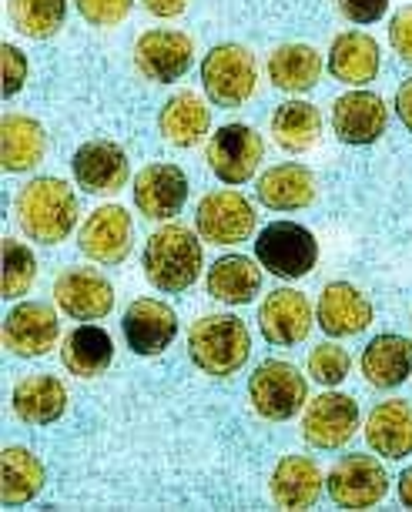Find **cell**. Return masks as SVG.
I'll return each mask as SVG.
<instances>
[{
	"label": "cell",
	"mask_w": 412,
	"mask_h": 512,
	"mask_svg": "<svg viewBox=\"0 0 412 512\" xmlns=\"http://www.w3.org/2000/svg\"><path fill=\"white\" fill-rule=\"evenodd\" d=\"M255 258L275 278H305L319 262V241L309 228L295 221H272L258 231Z\"/></svg>",
	"instance_id": "cell-5"
},
{
	"label": "cell",
	"mask_w": 412,
	"mask_h": 512,
	"mask_svg": "<svg viewBox=\"0 0 412 512\" xmlns=\"http://www.w3.org/2000/svg\"><path fill=\"white\" fill-rule=\"evenodd\" d=\"M262 154L265 144L255 128H248V124H225L208 141V168L225 185H245L258 171V164H262Z\"/></svg>",
	"instance_id": "cell-8"
},
{
	"label": "cell",
	"mask_w": 412,
	"mask_h": 512,
	"mask_svg": "<svg viewBox=\"0 0 412 512\" xmlns=\"http://www.w3.org/2000/svg\"><path fill=\"white\" fill-rule=\"evenodd\" d=\"M14 412L27 425H54L67 409V389L54 375H27L14 385Z\"/></svg>",
	"instance_id": "cell-26"
},
{
	"label": "cell",
	"mask_w": 412,
	"mask_h": 512,
	"mask_svg": "<svg viewBox=\"0 0 412 512\" xmlns=\"http://www.w3.org/2000/svg\"><path fill=\"white\" fill-rule=\"evenodd\" d=\"M188 355L205 375L228 379L252 355V335L235 315H205L188 332Z\"/></svg>",
	"instance_id": "cell-2"
},
{
	"label": "cell",
	"mask_w": 412,
	"mask_h": 512,
	"mask_svg": "<svg viewBox=\"0 0 412 512\" xmlns=\"http://www.w3.org/2000/svg\"><path fill=\"white\" fill-rule=\"evenodd\" d=\"M61 362H64V369L71 375H78V379H98L114 362L111 335L98 325H78L64 338Z\"/></svg>",
	"instance_id": "cell-28"
},
{
	"label": "cell",
	"mask_w": 412,
	"mask_h": 512,
	"mask_svg": "<svg viewBox=\"0 0 412 512\" xmlns=\"http://www.w3.org/2000/svg\"><path fill=\"white\" fill-rule=\"evenodd\" d=\"M47 151V134L41 121L27 118V114H4L0 121V164L11 175L31 171L44 161Z\"/></svg>",
	"instance_id": "cell-22"
},
{
	"label": "cell",
	"mask_w": 412,
	"mask_h": 512,
	"mask_svg": "<svg viewBox=\"0 0 412 512\" xmlns=\"http://www.w3.org/2000/svg\"><path fill=\"white\" fill-rule=\"evenodd\" d=\"M389 111L386 101L372 91H349L332 104V131L342 144H376L386 134Z\"/></svg>",
	"instance_id": "cell-14"
},
{
	"label": "cell",
	"mask_w": 412,
	"mask_h": 512,
	"mask_svg": "<svg viewBox=\"0 0 412 512\" xmlns=\"http://www.w3.org/2000/svg\"><path fill=\"white\" fill-rule=\"evenodd\" d=\"M198 235L212 245H242L255 231V208L238 191H212L195 211Z\"/></svg>",
	"instance_id": "cell-9"
},
{
	"label": "cell",
	"mask_w": 412,
	"mask_h": 512,
	"mask_svg": "<svg viewBox=\"0 0 412 512\" xmlns=\"http://www.w3.org/2000/svg\"><path fill=\"white\" fill-rule=\"evenodd\" d=\"M349 369H352V359L342 345L335 342H322L319 349H312L309 355V375L319 385H339L349 379Z\"/></svg>",
	"instance_id": "cell-36"
},
{
	"label": "cell",
	"mask_w": 412,
	"mask_h": 512,
	"mask_svg": "<svg viewBox=\"0 0 412 512\" xmlns=\"http://www.w3.org/2000/svg\"><path fill=\"white\" fill-rule=\"evenodd\" d=\"M37 278V258L31 248L21 245L17 238H4V282H0V298L14 302V298L27 295Z\"/></svg>",
	"instance_id": "cell-35"
},
{
	"label": "cell",
	"mask_w": 412,
	"mask_h": 512,
	"mask_svg": "<svg viewBox=\"0 0 412 512\" xmlns=\"http://www.w3.org/2000/svg\"><path fill=\"white\" fill-rule=\"evenodd\" d=\"M145 275L158 292H188L201 275V241L195 231L168 225L145 245Z\"/></svg>",
	"instance_id": "cell-3"
},
{
	"label": "cell",
	"mask_w": 412,
	"mask_h": 512,
	"mask_svg": "<svg viewBox=\"0 0 412 512\" xmlns=\"http://www.w3.org/2000/svg\"><path fill=\"white\" fill-rule=\"evenodd\" d=\"M362 375L376 389H396L412 375V342L402 335H376L362 352Z\"/></svg>",
	"instance_id": "cell-25"
},
{
	"label": "cell",
	"mask_w": 412,
	"mask_h": 512,
	"mask_svg": "<svg viewBox=\"0 0 412 512\" xmlns=\"http://www.w3.org/2000/svg\"><path fill=\"white\" fill-rule=\"evenodd\" d=\"M61 338V322L44 302L14 305L4 318V349L17 359H41Z\"/></svg>",
	"instance_id": "cell-11"
},
{
	"label": "cell",
	"mask_w": 412,
	"mask_h": 512,
	"mask_svg": "<svg viewBox=\"0 0 412 512\" xmlns=\"http://www.w3.org/2000/svg\"><path fill=\"white\" fill-rule=\"evenodd\" d=\"M54 302L67 318L98 322L114 308V285L94 268H67L54 282Z\"/></svg>",
	"instance_id": "cell-13"
},
{
	"label": "cell",
	"mask_w": 412,
	"mask_h": 512,
	"mask_svg": "<svg viewBox=\"0 0 412 512\" xmlns=\"http://www.w3.org/2000/svg\"><path fill=\"white\" fill-rule=\"evenodd\" d=\"M366 439L382 459H402L412 452V405L406 399H386L372 409Z\"/></svg>",
	"instance_id": "cell-23"
},
{
	"label": "cell",
	"mask_w": 412,
	"mask_h": 512,
	"mask_svg": "<svg viewBox=\"0 0 412 512\" xmlns=\"http://www.w3.org/2000/svg\"><path fill=\"white\" fill-rule=\"evenodd\" d=\"M329 74L339 84H349V88H359V84L376 81L379 44L362 31L339 34L329 47Z\"/></svg>",
	"instance_id": "cell-24"
},
{
	"label": "cell",
	"mask_w": 412,
	"mask_h": 512,
	"mask_svg": "<svg viewBox=\"0 0 412 512\" xmlns=\"http://www.w3.org/2000/svg\"><path fill=\"white\" fill-rule=\"evenodd\" d=\"M322 496V469L309 456H285L272 472V499L282 509H312Z\"/></svg>",
	"instance_id": "cell-27"
},
{
	"label": "cell",
	"mask_w": 412,
	"mask_h": 512,
	"mask_svg": "<svg viewBox=\"0 0 412 512\" xmlns=\"http://www.w3.org/2000/svg\"><path fill=\"white\" fill-rule=\"evenodd\" d=\"M389 44L396 47V54L402 57V61L412 64V7H402V11L392 17Z\"/></svg>",
	"instance_id": "cell-39"
},
{
	"label": "cell",
	"mask_w": 412,
	"mask_h": 512,
	"mask_svg": "<svg viewBox=\"0 0 412 512\" xmlns=\"http://www.w3.org/2000/svg\"><path fill=\"white\" fill-rule=\"evenodd\" d=\"M255 195L272 211H299L315 201V175L305 164L285 161L268 168L255 185Z\"/></svg>",
	"instance_id": "cell-21"
},
{
	"label": "cell",
	"mask_w": 412,
	"mask_h": 512,
	"mask_svg": "<svg viewBox=\"0 0 412 512\" xmlns=\"http://www.w3.org/2000/svg\"><path fill=\"white\" fill-rule=\"evenodd\" d=\"M191 61H195V44L181 31H145L134 44V64L148 81L171 84L188 74Z\"/></svg>",
	"instance_id": "cell-12"
},
{
	"label": "cell",
	"mask_w": 412,
	"mask_h": 512,
	"mask_svg": "<svg viewBox=\"0 0 412 512\" xmlns=\"http://www.w3.org/2000/svg\"><path fill=\"white\" fill-rule=\"evenodd\" d=\"M74 4L91 27H118L128 17L134 0H74Z\"/></svg>",
	"instance_id": "cell-37"
},
{
	"label": "cell",
	"mask_w": 412,
	"mask_h": 512,
	"mask_svg": "<svg viewBox=\"0 0 412 512\" xmlns=\"http://www.w3.org/2000/svg\"><path fill=\"white\" fill-rule=\"evenodd\" d=\"M121 328L134 355H161L178 335V315L158 298H138L124 312Z\"/></svg>",
	"instance_id": "cell-17"
},
{
	"label": "cell",
	"mask_w": 412,
	"mask_h": 512,
	"mask_svg": "<svg viewBox=\"0 0 412 512\" xmlns=\"http://www.w3.org/2000/svg\"><path fill=\"white\" fill-rule=\"evenodd\" d=\"M0 61H4V98H14L27 81V57L14 44L0 47Z\"/></svg>",
	"instance_id": "cell-38"
},
{
	"label": "cell",
	"mask_w": 412,
	"mask_h": 512,
	"mask_svg": "<svg viewBox=\"0 0 412 512\" xmlns=\"http://www.w3.org/2000/svg\"><path fill=\"white\" fill-rule=\"evenodd\" d=\"M258 325L268 345H295L305 342L312 332V305L309 298L295 288H275L265 295L262 308H258Z\"/></svg>",
	"instance_id": "cell-18"
},
{
	"label": "cell",
	"mask_w": 412,
	"mask_h": 512,
	"mask_svg": "<svg viewBox=\"0 0 412 512\" xmlns=\"http://www.w3.org/2000/svg\"><path fill=\"white\" fill-rule=\"evenodd\" d=\"M319 325L332 338H352L366 332L372 322V302L349 282H332L322 288L319 298Z\"/></svg>",
	"instance_id": "cell-20"
},
{
	"label": "cell",
	"mask_w": 412,
	"mask_h": 512,
	"mask_svg": "<svg viewBox=\"0 0 412 512\" xmlns=\"http://www.w3.org/2000/svg\"><path fill=\"white\" fill-rule=\"evenodd\" d=\"M128 175V154L114 141H88L74 154V178L88 195H118Z\"/></svg>",
	"instance_id": "cell-19"
},
{
	"label": "cell",
	"mask_w": 412,
	"mask_h": 512,
	"mask_svg": "<svg viewBox=\"0 0 412 512\" xmlns=\"http://www.w3.org/2000/svg\"><path fill=\"white\" fill-rule=\"evenodd\" d=\"M325 489H329L335 506L369 509V506H376V502L386 499L389 476H386V469H382V462L376 456L352 452V456L339 459L332 466V472L325 476Z\"/></svg>",
	"instance_id": "cell-7"
},
{
	"label": "cell",
	"mask_w": 412,
	"mask_h": 512,
	"mask_svg": "<svg viewBox=\"0 0 412 512\" xmlns=\"http://www.w3.org/2000/svg\"><path fill=\"white\" fill-rule=\"evenodd\" d=\"M396 114H399V121L412 131V77H406L402 88L396 91Z\"/></svg>",
	"instance_id": "cell-41"
},
{
	"label": "cell",
	"mask_w": 412,
	"mask_h": 512,
	"mask_svg": "<svg viewBox=\"0 0 412 512\" xmlns=\"http://www.w3.org/2000/svg\"><path fill=\"white\" fill-rule=\"evenodd\" d=\"M319 74H322V57L309 44H282L268 57V77H272V84L279 91L305 94L319 84Z\"/></svg>",
	"instance_id": "cell-31"
},
{
	"label": "cell",
	"mask_w": 412,
	"mask_h": 512,
	"mask_svg": "<svg viewBox=\"0 0 412 512\" xmlns=\"http://www.w3.org/2000/svg\"><path fill=\"white\" fill-rule=\"evenodd\" d=\"M248 399L268 422H285L309 402V382L289 362H262L248 379Z\"/></svg>",
	"instance_id": "cell-6"
},
{
	"label": "cell",
	"mask_w": 412,
	"mask_h": 512,
	"mask_svg": "<svg viewBox=\"0 0 412 512\" xmlns=\"http://www.w3.org/2000/svg\"><path fill=\"white\" fill-rule=\"evenodd\" d=\"M17 225L37 245H61L78 225L81 205L74 188L61 178H34L14 198Z\"/></svg>",
	"instance_id": "cell-1"
},
{
	"label": "cell",
	"mask_w": 412,
	"mask_h": 512,
	"mask_svg": "<svg viewBox=\"0 0 412 512\" xmlns=\"http://www.w3.org/2000/svg\"><path fill=\"white\" fill-rule=\"evenodd\" d=\"M11 24L34 41H47L64 27L67 0H7Z\"/></svg>",
	"instance_id": "cell-34"
},
{
	"label": "cell",
	"mask_w": 412,
	"mask_h": 512,
	"mask_svg": "<svg viewBox=\"0 0 412 512\" xmlns=\"http://www.w3.org/2000/svg\"><path fill=\"white\" fill-rule=\"evenodd\" d=\"M44 489V466L31 449L11 446L0 456V502L24 506Z\"/></svg>",
	"instance_id": "cell-32"
},
{
	"label": "cell",
	"mask_w": 412,
	"mask_h": 512,
	"mask_svg": "<svg viewBox=\"0 0 412 512\" xmlns=\"http://www.w3.org/2000/svg\"><path fill=\"white\" fill-rule=\"evenodd\" d=\"M255 54L242 44H218L201 61V84L215 108H242L255 94Z\"/></svg>",
	"instance_id": "cell-4"
},
{
	"label": "cell",
	"mask_w": 412,
	"mask_h": 512,
	"mask_svg": "<svg viewBox=\"0 0 412 512\" xmlns=\"http://www.w3.org/2000/svg\"><path fill=\"white\" fill-rule=\"evenodd\" d=\"M389 0H339V11L349 17L352 24H376L386 14Z\"/></svg>",
	"instance_id": "cell-40"
},
{
	"label": "cell",
	"mask_w": 412,
	"mask_h": 512,
	"mask_svg": "<svg viewBox=\"0 0 412 512\" xmlns=\"http://www.w3.org/2000/svg\"><path fill=\"white\" fill-rule=\"evenodd\" d=\"M134 205L151 221H168L181 215L188 201V175L178 164H148L134 178Z\"/></svg>",
	"instance_id": "cell-15"
},
{
	"label": "cell",
	"mask_w": 412,
	"mask_h": 512,
	"mask_svg": "<svg viewBox=\"0 0 412 512\" xmlns=\"http://www.w3.org/2000/svg\"><path fill=\"white\" fill-rule=\"evenodd\" d=\"M322 134V114L309 101H285L272 118V138L282 151L305 154Z\"/></svg>",
	"instance_id": "cell-33"
},
{
	"label": "cell",
	"mask_w": 412,
	"mask_h": 512,
	"mask_svg": "<svg viewBox=\"0 0 412 512\" xmlns=\"http://www.w3.org/2000/svg\"><path fill=\"white\" fill-rule=\"evenodd\" d=\"M148 7V14L155 17H181L188 7V0H141Z\"/></svg>",
	"instance_id": "cell-42"
},
{
	"label": "cell",
	"mask_w": 412,
	"mask_h": 512,
	"mask_svg": "<svg viewBox=\"0 0 412 512\" xmlns=\"http://www.w3.org/2000/svg\"><path fill=\"white\" fill-rule=\"evenodd\" d=\"M399 502L406 509H412V466L399 476Z\"/></svg>",
	"instance_id": "cell-43"
},
{
	"label": "cell",
	"mask_w": 412,
	"mask_h": 512,
	"mask_svg": "<svg viewBox=\"0 0 412 512\" xmlns=\"http://www.w3.org/2000/svg\"><path fill=\"white\" fill-rule=\"evenodd\" d=\"M212 114H208L205 101L191 91H181L175 98L165 101V108L158 114V128L165 134L168 144L175 148H195V144L208 134Z\"/></svg>",
	"instance_id": "cell-30"
},
{
	"label": "cell",
	"mask_w": 412,
	"mask_h": 512,
	"mask_svg": "<svg viewBox=\"0 0 412 512\" xmlns=\"http://www.w3.org/2000/svg\"><path fill=\"white\" fill-rule=\"evenodd\" d=\"M134 225L131 215L121 205H104L91 211L88 221L81 225V251L98 265H121L131 255Z\"/></svg>",
	"instance_id": "cell-16"
},
{
	"label": "cell",
	"mask_w": 412,
	"mask_h": 512,
	"mask_svg": "<svg viewBox=\"0 0 412 512\" xmlns=\"http://www.w3.org/2000/svg\"><path fill=\"white\" fill-rule=\"evenodd\" d=\"M262 292V268L245 255H225L208 268V295L225 305H248Z\"/></svg>",
	"instance_id": "cell-29"
},
{
	"label": "cell",
	"mask_w": 412,
	"mask_h": 512,
	"mask_svg": "<svg viewBox=\"0 0 412 512\" xmlns=\"http://www.w3.org/2000/svg\"><path fill=\"white\" fill-rule=\"evenodd\" d=\"M359 432V402L342 392H325L305 405L302 436L315 449H342Z\"/></svg>",
	"instance_id": "cell-10"
}]
</instances>
